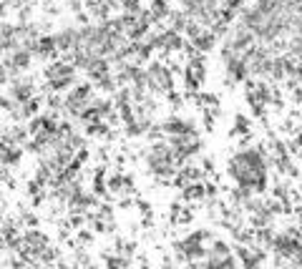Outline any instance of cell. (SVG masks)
<instances>
[{
  "label": "cell",
  "instance_id": "6da1fadb",
  "mask_svg": "<svg viewBox=\"0 0 302 269\" xmlns=\"http://www.w3.org/2000/svg\"><path fill=\"white\" fill-rule=\"evenodd\" d=\"M144 71H146V88H149L151 96L161 98L164 93L177 88V76H174L161 60H151Z\"/></svg>",
  "mask_w": 302,
  "mask_h": 269
},
{
  "label": "cell",
  "instance_id": "7a4b0ae2",
  "mask_svg": "<svg viewBox=\"0 0 302 269\" xmlns=\"http://www.w3.org/2000/svg\"><path fill=\"white\" fill-rule=\"evenodd\" d=\"M156 126L161 128V133H164V136H179V133H189V131H199V123H197V121H194V119H184V116H179V114L161 119Z\"/></svg>",
  "mask_w": 302,
  "mask_h": 269
},
{
  "label": "cell",
  "instance_id": "3957f363",
  "mask_svg": "<svg viewBox=\"0 0 302 269\" xmlns=\"http://www.w3.org/2000/svg\"><path fill=\"white\" fill-rule=\"evenodd\" d=\"M35 93V83H33V78H26V76H10V81H8V96L20 106V103H26L30 96Z\"/></svg>",
  "mask_w": 302,
  "mask_h": 269
},
{
  "label": "cell",
  "instance_id": "277c9868",
  "mask_svg": "<svg viewBox=\"0 0 302 269\" xmlns=\"http://www.w3.org/2000/svg\"><path fill=\"white\" fill-rule=\"evenodd\" d=\"M30 51L33 56L38 58H58V48H56V38L53 35H38L33 43H30Z\"/></svg>",
  "mask_w": 302,
  "mask_h": 269
},
{
  "label": "cell",
  "instance_id": "5b68a950",
  "mask_svg": "<svg viewBox=\"0 0 302 269\" xmlns=\"http://www.w3.org/2000/svg\"><path fill=\"white\" fill-rule=\"evenodd\" d=\"M53 38H56L58 53H71L76 48V43H78V28H60Z\"/></svg>",
  "mask_w": 302,
  "mask_h": 269
},
{
  "label": "cell",
  "instance_id": "8992f818",
  "mask_svg": "<svg viewBox=\"0 0 302 269\" xmlns=\"http://www.w3.org/2000/svg\"><path fill=\"white\" fill-rule=\"evenodd\" d=\"M189 43L194 46V51H197V53H209L211 48L217 46V35H214L209 28H202L197 35H194V38H191V40H189Z\"/></svg>",
  "mask_w": 302,
  "mask_h": 269
},
{
  "label": "cell",
  "instance_id": "52a82bcc",
  "mask_svg": "<svg viewBox=\"0 0 302 269\" xmlns=\"http://www.w3.org/2000/svg\"><path fill=\"white\" fill-rule=\"evenodd\" d=\"M189 103H194L197 111H202V108H214V106H219L222 98H219V93H214V91H202L199 88L194 96H191Z\"/></svg>",
  "mask_w": 302,
  "mask_h": 269
},
{
  "label": "cell",
  "instance_id": "ba28073f",
  "mask_svg": "<svg viewBox=\"0 0 302 269\" xmlns=\"http://www.w3.org/2000/svg\"><path fill=\"white\" fill-rule=\"evenodd\" d=\"M244 133H252V119L244 116V114H234V121H232V131L229 136L237 139V136H244Z\"/></svg>",
  "mask_w": 302,
  "mask_h": 269
},
{
  "label": "cell",
  "instance_id": "9c48e42d",
  "mask_svg": "<svg viewBox=\"0 0 302 269\" xmlns=\"http://www.w3.org/2000/svg\"><path fill=\"white\" fill-rule=\"evenodd\" d=\"M149 13L154 15L156 26H161V20H166V15L171 13V10H169V0H151Z\"/></svg>",
  "mask_w": 302,
  "mask_h": 269
},
{
  "label": "cell",
  "instance_id": "30bf717a",
  "mask_svg": "<svg viewBox=\"0 0 302 269\" xmlns=\"http://www.w3.org/2000/svg\"><path fill=\"white\" fill-rule=\"evenodd\" d=\"M96 241V234L91 232L89 227H81V229H76V244L78 246H91Z\"/></svg>",
  "mask_w": 302,
  "mask_h": 269
},
{
  "label": "cell",
  "instance_id": "8fae6325",
  "mask_svg": "<svg viewBox=\"0 0 302 269\" xmlns=\"http://www.w3.org/2000/svg\"><path fill=\"white\" fill-rule=\"evenodd\" d=\"M18 221H20L23 229H30V227H38V224H40V216L33 214V211H20V219H18Z\"/></svg>",
  "mask_w": 302,
  "mask_h": 269
},
{
  "label": "cell",
  "instance_id": "7c38bea8",
  "mask_svg": "<svg viewBox=\"0 0 302 269\" xmlns=\"http://www.w3.org/2000/svg\"><path fill=\"white\" fill-rule=\"evenodd\" d=\"M121 5V10L123 13H134V15H139V10H141V0H116Z\"/></svg>",
  "mask_w": 302,
  "mask_h": 269
},
{
  "label": "cell",
  "instance_id": "4fadbf2b",
  "mask_svg": "<svg viewBox=\"0 0 302 269\" xmlns=\"http://www.w3.org/2000/svg\"><path fill=\"white\" fill-rule=\"evenodd\" d=\"M181 5H189V3H197V0H179Z\"/></svg>",
  "mask_w": 302,
  "mask_h": 269
},
{
  "label": "cell",
  "instance_id": "5bb4252c",
  "mask_svg": "<svg viewBox=\"0 0 302 269\" xmlns=\"http://www.w3.org/2000/svg\"><path fill=\"white\" fill-rule=\"evenodd\" d=\"M0 219H3V209H0Z\"/></svg>",
  "mask_w": 302,
  "mask_h": 269
}]
</instances>
